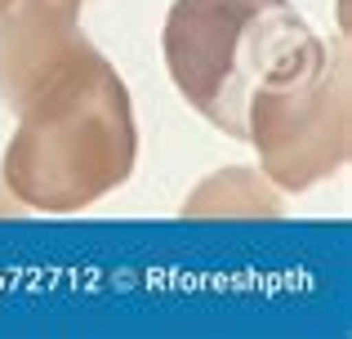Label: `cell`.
Returning a JSON list of instances; mask_svg holds the SVG:
<instances>
[{"instance_id": "1", "label": "cell", "mask_w": 352, "mask_h": 339, "mask_svg": "<svg viewBox=\"0 0 352 339\" xmlns=\"http://www.w3.org/2000/svg\"><path fill=\"white\" fill-rule=\"evenodd\" d=\"M18 121L5 148V188L32 210H85L134 170V107L103 54L41 89Z\"/></svg>"}, {"instance_id": "2", "label": "cell", "mask_w": 352, "mask_h": 339, "mask_svg": "<svg viewBox=\"0 0 352 339\" xmlns=\"http://www.w3.org/2000/svg\"><path fill=\"white\" fill-rule=\"evenodd\" d=\"M161 50L179 94L210 125L245 139L250 94L326 45L290 0H174Z\"/></svg>"}, {"instance_id": "3", "label": "cell", "mask_w": 352, "mask_h": 339, "mask_svg": "<svg viewBox=\"0 0 352 339\" xmlns=\"http://www.w3.org/2000/svg\"><path fill=\"white\" fill-rule=\"evenodd\" d=\"M245 139L258 148L263 174L281 188L299 192L335 174L348 157V58L335 54L299 63L294 72L250 94Z\"/></svg>"}, {"instance_id": "4", "label": "cell", "mask_w": 352, "mask_h": 339, "mask_svg": "<svg viewBox=\"0 0 352 339\" xmlns=\"http://www.w3.org/2000/svg\"><path fill=\"white\" fill-rule=\"evenodd\" d=\"M89 58H98L94 41L76 27V14L54 0H27L0 18V98L14 112Z\"/></svg>"}, {"instance_id": "5", "label": "cell", "mask_w": 352, "mask_h": 339, "mask_svg": "<svg viewBox=\"0 0 352 339\" xmlns=\"http://www.w3.org/2000/svg\"><path fill=\"white\" fill-rule=\"evenodd\" d=\"M276 210H281L276 192L258 174L228 170V174H214L210 183H201L192 192V201L183 206V215H276Z\"/></svg>"}, {"instance_id": "6", "label": "cell", "mask_w": 352, "mask_h": 339, "mask_svg": "<svg viewBox=\"0 0 352 339\" xmlns=\"http://www.w3.org/2000/svg\"><path fill=\"white\" fill-rule=\"evenodd\" d=\"M54 5H58V9H72V14H76V9L85 5V0H54Z\"/></svg>"}, {"instance_id": "7", "label": "cell", "mask_w": 352, "mask_h": 339, "mask_svg": "<svg viewBox=\"0 0 352 339\" xmlns=\"http://www.w3.org/2000/svg\"><path fill=\"white\" fill-rule=\"evenodd\" d=\"M18 5H27V0H0V18H5L9 9H18Z\"/></svg>"}]
</instances>
